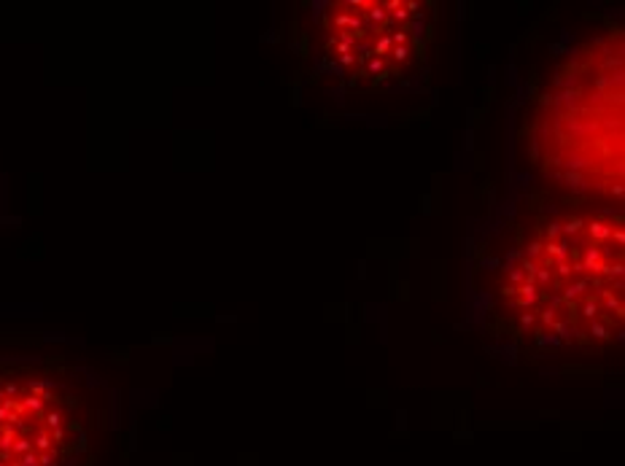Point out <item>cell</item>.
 <instances>
[{
  "label": "cell",
  "instance_id": "3957f363",
  "mask_svg": "<svg viewBox=\"0 0 625 466\" xmlns=\"http://www.w3.org/2000/svg\"><path fill=\"white\" fill-rule=\"evenodd\" d=\"M302 59L340 94L399 92L421 84L436 43L431 0L302 3Z\"/></svg>",
  "mask_w": 625,
  "mask_h": 466
},
{
  "label": "cell",
  "instance_id": "6da1fadb",
  "mask_svg": "<svg viewBox=\"0 0 625 466\" xmlns=\"http://www.w3.org/2000/svg\"><path fill=\"white\" fill-rule=\"evenodd\" d=\"M464 310L483 342L509 361L620 353L622 208L515 184L466 240Z\"/></svg>",
  "mask_w": 625,
  "mask_h": 466
},
{
  "label": "cell",
  "instance_id": "7a4b0ae2",
  "mask_svg": "<svg viewBox=\"0 0 625 466\" xmlns=\"http://www.w3.org/2000/svg\"><path fill=\"white\" fill-rule=\"evenodd\" d=\"M528 178L622 208V30L609 24L563 51L520 116Z\"/></svg>",
  "mask_w": 625,
  "mask_h": 466
},
{
  "label": "cell",
  "instance_id": "277c9868",
  "mask_svg": "<svg viewBox=\"0 0 625 466\" xmlns=\"http://www.w3.org/2000/svg\"><path fill=\"white\" fill-rule=\"evenodd\" d=\"M102 426L89 377L44 359L0 364V466H89Z\"/></svg>",
  "mask_w": 625,
  "mask_h": 466
}]
</instances>
